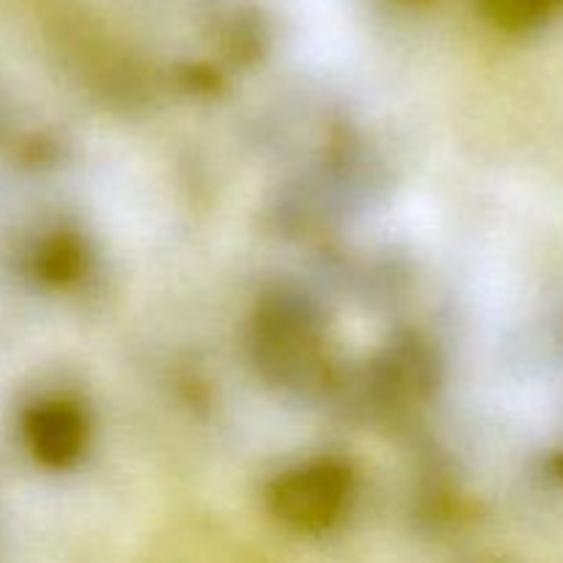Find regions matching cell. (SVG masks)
I'll list each match as a JSON object with an SVG mask.
<instances>
[{
  "label": "cell",
  "instance_id": "6da1fadb",
  "mask_svg": "<svg viewBox=\"0 0 563 563\" xmlns=\"http://www.w3.org/2000/svg\"><path fill=\"white\" fill-rule=\"evenodd\" d=\"M341 482L328 471L300 473L291 482H286L278 504L280 511L297 526H311V522H328L341 506Z\"/></svg>",
  "mask_w": 563,
  "mask_h": 563
}]
</instances>
